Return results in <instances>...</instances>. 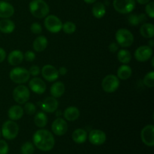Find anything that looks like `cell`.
Segmentation results:
<instances>
[{
  "instance_id": "3957f363",
  "label": "cell",
  "mask_w": 154,
  "mask_h": 154,
  "mask_svg": "<svg viewBox=\"0 0 154 154\" xmlns=\"http://www.w3.org/2000/svg\"><path fill=\"white\" fill-rule=\"evenodd\" d=\"M19 133V126L14 120H7L2 125L1 134L5 139L13 140Z\"/></svg>"
},
{
  "instance_id": "6da1fadb",
  "label": "cell",
  "mask_w": 154,
  "mask_h": 154,
  "mask_svg": "<svg viewBox=\"0 0 154 154\" xmlns=\"http://www.w3.org/2000/svg\"><path fill=\"white\" fill-rule=\"evenodd\" d=\"M33 143L35 146L42 151H50L55 144L54 135L47 129H39L33 135Z\"/></svg>"
},
{
  "instance_id": "e575fe53",
  "label": "cell",
  "mask_w": 154,
  "mask_h": 154,
  "mask_svg": "<svg viewBox=\"0 0 154 154\" xmlns=\"http://www.w3.org/2000/svg\"><path fill=\"white\" fill-rule=\"evenodd\" d=\"M145 11L147 14L150 17V18L154 17V2H150L147 4L145 7Z\"/></svg>"
},
{
  "instance_id": "7bdbcfd3",
  "label": "cell",
  "mask_w": 154,
  "mask_h": 154,
  "mask_svg": "<svg viewBox=\"0 0 154 154\" xmlns=\"http://www.w3.org/2000/svg\"><path fill=\"white\" fill-rule=\"evenodd\" d=\"M137 2H138L139 4L141 5H145V4H147V3L150 2V0H136Z\"/></svg>"
},
{
  "instance_id": "74e56055",
  "label": "cell",
  "mask_w": 154,
  "mask_h": 154,
  "mask_svg": "<svg viewBox=\"0 0 154 154\" xmlns=\"http://www.w3.org/2000/svg\"><path fill=\"white\" fill-rule=\"evenodd\" d=\"M24 59L27 62H32L35 59V54L34 52L31 51H28L25 53V55L23 56Z\"/></svg>"
},
{
  "instance_id": "83f0119b",
  "label": "cell",
  "mask_w": 154,
  "mask_h": 154,
  "mask_svg": "<svg viewBox=\"0 0 154 154\" xmlns=\"http://www.w3.org/2000/svg\"><path fill=\"white\" fill-rule=\"evenodd\" d=\"M132 75V69L127 65H123L117 70V78L121 80H126Z\"/></svg>"
},
{
  "instance_id": "d6986e66",
  "label": "cell",
  "mask_w": 154,
  "mask_h": 154,
  "mask_svg": "<svg viewBox=\"0 0 154 154\" xmlns=\"http://www.w3.org/2000/svg\"><path fill=\"white\" fill-rule=\"evenodd\" d=\"M24 111L23 108L20 105H13L11 107L8 112V117L11 120H18L23 116Z\"/></svg>"
},
{
  "instance_id": "ba28073f",
  "label": "cell",
  "mask_w": 154,
  "mask_h": 154,
  "mask_svg": "<svg viewBox=\"0 0 154 154\" xmlns=\"http://www.w3.org/2000/svg\"><path fill=\"white\" fill-rule=\"evenodd\" d=\"M120 86V81L118 78L114 75H107L102 82V89L106 93H114L118 89Z\"/></svg>"
},
{
  "instance_id": "60d3db41",
  "label": "cell",
  "mask_w": 154,
  "mask_h": 154,
  "mask_svg": "<svg viewBox=\"0 0 154 154\" xmlns=\"http://www.w3.org/2000/svg\"><path fill=\"white\" fill-rule=\"evenodd\" d=\"M6 57V52L3 48H0V63H2Z\"/></svg>"
},
{
  "instance_id": "603a6c76",
  "label": "cell",
  "mask_w": 154,
  "mask_h": 154,
  "mask_svg": "<svg viewBox=\"0 0 154 154\" xmlns=\"http://www.w3.org/2000/svg\"><path fill=\"white\" fill-rule=\"evenodd\" d=\"M140 33L146 38H152L154 36V26L152 23H144L140 28Z\"/></svg>"
},
{
  "instance_id": "ac0fdd59",
  "label": "cell",
  "mask_w": 154,
  "mask_h": 154,
  "mask_svg": "<svg viewBox=\"0 0 154 154\" xmlns=\"http://www.w3.org/2000/svg\"><path fill=\"white\" fill-rule=\"evenodd\" d=\"M23 54L19 50H15L11 51L8 57V62L11 66H17L20 65L23 60Z\"/></svg>"
},
{
  "instance_id": "e0dca14e",
  "label": "cell",
  "mask_w": 154,
  "mask_h": 154,
  "mask_svg": "<svg viewBox=\"0 0 154 154\" xmlns=\"http://www.w3.org/2000/svg\"><path fill=\"white\" fill-rule=\"evenodd\" d=\"M14 8L10 3L5 1H0V18L7 19L13 16Z\"/></svg>"
},
{
  "instance_id": "b9f144b4",
  "label": "cell",
  "mask_w": 154,
  "mask_h": 154,
  "mask_svg": "<svg viewBox=\"0 0 154 154\" xmlns=\"http://www.w3.org/2000/svg\"><path fill=\"white\" fill-rule=\"evenodd\" d=\"M59 75H65L66 73H67V69L66 67H60V69L58 71Z\"/></svg>"
},
{
  "instance_id": "d6a6232c",
  "label": "cell",
  "mask_w": 154,
  "mask_h": 154,
  "mask_svg": "<svg viewBox=\"0 0 154 154\" xmlns=\"http://www.w3.org/2000/svg\"><path fill=\"white\" fill-rule=\"evenodd\" d=\"M144 84L147 87L152 88L154 86V72H150L145 75L144 78Z\"/></svg>"
},
{
  "instance_id": "ee69618b",
  "label": "cell",
  "mask_w": 154,
  "mask_h": 154,
  "mask_svg": "<svg viewBox=\"0 0 154 154\" xmlns=\"http://www.w3.org/2000/svg\"><path fill=\"white\" fill-rule=\"evenodd\" d=\"M84 2H85L86 3H87V4H93V3L96 2L97 0H84Z\"/></svg>"
},
{
  "instance_id": "2e32d148",
  "label": "cell",
  "mask_w": 154,
  "mask_h": 154,
  "mask_svg": "<svg viewBox=\"0 0 154 154\" xmlns=\"http://www.w3.org/2000/svg\"><path fill=\"white\" fill-rule=\"evenodd\" d=\"M58 101L54 97H48L41 104V108L45 112L54 113L58 108Z\"/></svg>"
},
{
  "instance_id": "ffe728a7",
  "label": "cell",
  "mask_w": 154,
  "mask_h": 154,
  "mask_svg": "<svg viewBox=\"0 0 154 154\" xmlns=\"http://www.w3.org/2000/svg\"><path fill=\"white\" fill-rule=\"evenodd\" d=\"M65 87L64 84L61 81H57V82L54 83L51 87V94L52 95L53 97L54 98H60L64 94Z\"/></svg>"
},
{
  "instance_id": "7402d4cb",
  "label": "cell",
  "mask_w": 154,
  "mask_h": 154,
  "mask_svg": "<svg viewBox=\"0 0 154 154\" xmlns=\"http://www.w3.org/2000/svg\"><path fill=\"white\" fill-rule=\"evenodd\" d=\"M63 115L65 118L69 121H75L79 117L80 111L76 107L70 106L65 110Z\"/></svg>"
},
{
  "instance_id": "1f68e13d",
  "label": "cell",
  "mask_w": 154,
  "mask_h": 154,
  "mask_svg": "<svg viewBox=\"0 0 154 154\" xmlns=\"http://www.w3.org/2000/svg\"><path fill=\"white\" fill-rule=\"evenodd\" d=\"M62 29L66 34H72V33H74L76 31V25L73 22L67 21L64 24H63Z\"/></svg>"
},
{
  "instance_id": "277c9868",
  "label": "cell",
  "mask_w": 154,
  "mask_h": 154,
  "mask_svg": "<svg viewBox=\"0 0 154 154\" xmlns=\"http://www.w3.org/2000/svg\"><path fill=\"white\" fill-rule=\"evenodd\" d=\"M115 38L118 45L123 48H129L134 42L133 35L126 29H120L117 30Z\"/></svg>"
},
{
  "instance_id": "d590c367",
  "label": "cell",
  "mask_w": 154,
  "mask_h": 154,
  "mask_svg": "<svg viewBox=\"0 0 154 154\" xmlns=\"http://www.w3.org/2000/svg\"><path fill=\"white\" fill-rule=\"evenodd\" d=\"M30 30L34 34H40L42 32V27L38 23H33L30 26Z\"/></svg>"
},
{
  "instance_id": "f6af8a7d",
  "label": "cell",
  "mask_w": 154,
  "mask_h": 154,
  "mask_svg": "<svg viewBox=\"0 0 154 154\" xmlns=\"http://www.w3.org/2000/svg\"><path fill=\"white\" fill-rule=\"evenodd\" d=\"M148 46H150V48H153L154 46V41L153 39H151V40H150V42H149V45Z\"/></svg>"
},
{
  "instance_id": "4fadbf2b",
  "label": "cell",
  "mask_w": 154,
  "mask_h": 154,
  "mask_svg": "<svg viewBox=\"0 0 154 154\" xmlns=\"http://www.w3.org/2000/svg\"><path fill=\"white\" fill-rule=\"evenodd\" d=\"M41 72L43 78L49 82L57 81L59 78L58 70L51 65H46L43 66Z\"/></svg>"
},
{
  "instance_id": "7dc6e473",
  "label": "cell",
  "mask_w": 154,
  "mask_h": 154,
  "mask_svg": "<svg viewBox=\"0 0 154 154\" xmlns=\"http://www.w3.org/2000/svg\"><path fill=\"white\" fill-rule=\"evenodd\" d=\"M0 137H1V130H0Z\"/></svg>"
},
{
  "instance_id": "d4e9b609",
  "label": "cell",
  "mask_w": 154,
  "mask_h": 154,
  "mask_svg": "<svg viewBox=\"0 0 154 154\" xmlns=\"http://www.w3.org/2000/svg\"><path fill=\"white\" fill-rule=\"evenodd\" d=\"M72 139L77 144H83L87 139V133L84 129H77L72 133Z\"/></svg>"
},
{
  "instance_id": "f546056e",
  "label": "cell",
  "mask_w": 154,
  "mask_h": 154,
  "mask_svg": "<svg viewBox=\"0 0 154 154\" xmlns=\"http://www.w3.org/2000/svg\"><path fill=\"white\" fill-rule=\"evenodd\" d=\"M117 59L119 61L123 64H128L129 62L132 60V55H131L130 52L127 50L122 49L119 51L117 53Z\"/></svg>"
},
{
  "instance_id": "f1b7e54d",
  "label": "cell",
  "mask_w": 154,
  "mask_h": 154,
  "mask_svg": "<svg viewBox=\"0 0 154 154\" xmlns=\"http://www.w3.org/2000/svg\"><path fill=\"white\" fill-rule=\"evenodd\" d=\"M34 123L38 127L43 128L48 123V117L44 112H38L35 114L34 118Z\"/></svg>"
},
{
  "instance_id": "8d00e7d4",
  "label": "cell",
  "mask_w": 154,
  "mask_h": 154,
  "mask_svg": "<svg viewBox=\"0 0 154 154\" xmlns=\"http://www.w3.org/2000/svg\"><path fill=\"white\" fill-rule=\"evenodd\" d=\"M9 151L8 144L5 140H0V154H8Z\"/></svg>"
},
{
  "instance_id": "836d02e7",
  "label": "cell",
  "mask_w": 154,
  "mask_h": 154,
  "mask_svg": "<svg viewBox=\"0 0 154 154\" xmlns=\"http://www.w3.org/2000/svg\"><path fill=\"white\" fill-rule=\"evenodd\" d=\"M24 111L29 115H32L35 113L36 111V107L32 102H26V105L24 106Z\"/></svg>"
},
{
  "instance_id": "bcb514c9",
  "label": "cell",
  "mask_w": 154,
  "mask_h": 154,
  "mask_svg": "<svg viewBox=\"0 0 154 154\" xmlns=\"http://www.w3.org/2000/svg\"><path fill=\"white\" fill-rule=\"evenodd\" d=\"M152 67H154V65H153V58L152 59Z\"/></svg>"
},
{
  "instance_id": "5bb4252c",
  "label": "cell",
  "mask_w": 154,
  "mask_h": 154,
  "mask_svg": "<svg viewBox=\"0 0 154 154\" xmlns=\"http://www.w3.org/2000/svg\"><path fill=\"white\" fill-rule=\"evenodd\" d=\"M53 132L58 136L65 135L68 131V124L64 119L57 118L53 122L51 126Z\"/></svg>"
},
{
  "instance_id": "30bf717a",
  "label": "cell",
  "mask_w": 154,
  "mask_h": 154,
  "mask_svg": "<svg viewBox=\"0 0 154 154\" xmlns=\"http://www.w3.org/2000/svg\"><path fill=\"white\" fill-rule=\"evenodd\" d=\"M141 138L145 145L148 147L154 146V126L147 125L144 126L141 132Z\"/></svg>"
},
{
  "instance_id": "8992f818",
  "label": "cell",
  "mask_w": 154,
  "mask_h": 154,
  "mask_svg": "<svg viewBox=\"0 0 154 154\" xmlns=\"http://www.w3.org/2000/svg\"><path fill=\"white\" fill-rule=\"evenodd\" d=\"M114 9L120 14H129L135 9V0H114Z\"/></svg>"
},
{
  "instance_id": "4316f807",
  "label": "cell",
  "mask_w": 154,
  "mask_h": 154,
  "mask_svg": "<svg viewBox=\"0 0 154 154\" xmlns=\"http://www.w3.org/2000/svg\"><path fill=\"white\" fill-rule=\"evenodd\" d=\"M147 20V16L144 14H130L128 17V22L132 26H138L141 23H144Z\"/></svg>"
},
{
  "instance_id": "4dcf8cb0",
  "label": "cell",
  "mask_w": 154,
  "mask_h": 154,
  "mask_svg": "<svg viewBox=\"0 0 154 154\" xmlns=\"http://www.w3.org/2000/svg\"><path fill=\"white\" fill-rule=\"evenodd\" d=\"M21 154H33L35 152V147L32 143L27 141L22 145L20 149Z\"/></svg>"
},
{
  "instance_id": "5b68a950",
  "label": "cell",
  "mask_w": 154,
  "mask_h": 154,
  "mask_svg": "<svg viewBox=\"0 0 154 154\" xmlns=\"http://www.w3.org/2000/svg\"><path fill=\"white\" fill-rule=\"evenodd\" d=\"M9 77L14 83L20 84L27 82L30 78V74L24 68L16 67L11 71Z\"/></svg>"
},
{
  "instance_id": "52a82bcc",
  "label": "cell",
  "mask_w": 154,
  "mask_h": 154,
  "mask_svg": "<svg viewBox=\"0 0 154 154\" xmlns=\"http://www.w3.org/2000/svg\"><path fill=\"white\" fill-rule=\"evenodd\" d=\"M30 97V92L28 87L24 85H19L15 87L13 91V98L17 103L20 105L28 102Z\"/></svg>"
},
{
  "instance_id": "c3c4849f",
  "label": "cell",
  "mask_w": 154,
  "mask_h": 154,
  "mask_svg": "<svg viewBox=\"0 0 154 154\" xmlns=\"http://www.w3.org/2000/svg\"><path fill=\"white\" fill-rule=\"evenodd\" d=\"M6 1H10V0H6Z\"/></svg>"
},
{
  "instance_id": "ab89813d",
  "label": "cell",
  "mask_w": 154,
  "mask_h": 154,
  "mask_svg": "<svg viewBox=\"0 0 154 154\" xmlns=\"http://www.w3.org/2000/svg\"><path fill=\"white\" fill-rule=\"evenodd\" d=\"M108 48H109V51H111V53L117 52V51H118V48H119L118 44L115 43V42H112L111 44H110Z\"/></svg>"
},
{
  "instance_id": "7c38bea8",
  "label": "cell",
  "mask_w": 154,
  "mask_h": 154,
  "mask_svg": "<svg viewBox=\"0 0 154 154\" xmlns=\"http://www.w3.org/2000/svg\"><path fill=\"white\" fill-rule=\"evenodd\" d=\"M89 141L93 145H102L106 141V134L100 129H93L89 134Z\"/></svg>"
},
{
  "instance_id": "44dd1931",
  "label": "cell",
  "mask_w": 154,
  "mask_h": 154,
  "mask_svg": "<svg viewBox=\"0 0 154 154\" xmlns=\"http://www.w3.org/2000/svg\"><path fill=\"white\" fill-rule=\"evenodd\" d=\"M48 47V39L43 35H40L35 39L33 42V49L36 52H42Z\"/></svg>"
},
{
  "instance_id": "484cf974",
  "label": "cell",
  "mask_w": 154,
  "mask_h": 154,
  "mask_svg": "<svg viewBox=\"0 0 154 154\" xmlns=\"http://www.w3.org/2000/svg\"><path fill=\"white\" fill-rule=\"evenodd\" d=\"M92 13H93V16L98 19L103 17L106 13L105 5L102 2L96 3L92 8Z\"/></svg>"
},
{
  "instance_id": "8fae6325",
  "label": "cell",
  "mask_w": 154,
  "mask_h": 154,
  "mask_svg": "<svg viewBox=\"0 0 154 154\" xmlns=\"http://www.w3.org/2000/svg\"><path fill=\"white\" fill-rule=\"evenodd\" d=\"M153 56V49L148 45L141 46L136 49L135 57L138 61L146 62L150 60Z\"/></svg>"
},
{
  "instance_id": "7a4b0ae2",
  "label": "cell",
  "mask_w": 154,
  "mask_h": 154,
  "mask_svg": "<svg viewBox=\"0 0 154 154\" xmlns=\"http://www.w3.org/2000/svg\"><path fill=\"white\" fill-rule=\"evenodd\" d=\"M29 11L36 18L46 17L50 12V8L44 0H32L29 3Z\"/></svg>"
},
{
  "instance_id": "f35d334b",
  "label": "cell",
  "mask_w": 154,
  "mask_h": 154,
  "mask_svg": "<svg viewBox=\"0 0 154 154\" xmlns=\"http://www.w3.org/2000/svg\"><path fill=\"white\" fill-rule=\"evenodd\" d=\"M29 72L30 75H32V76L36 77L40 74L41 70L40 68L38 66H32L30 67L29 70Z\"/></svg>"
},
{
  "instance_id": "9a60e30c",
  "label": "cell",
  "mask_w": 154,
  "mask_h": 154,
  "mask_svg": "<svg viewBox=\"0 0 154 154\" xmlns=\"http://www.w3.org/2000/svg\"><path fill=\"white\" fill-rule=\"evenodd\" d=\"M31 90L37 94H43L46 90V84L39 78H33L29 83Z\"/></svg>"
},
{
  "instance_id": "9c48e42d",
  "label": "cell",
  "mask_w": 154,
  "mask_h": 154,
  "mask_svg": "<svg viewBox=\"0 0 154 154\" xmlns=\"http://www.w3.org/2000/svg\"><path fill=\"white\" fill-rule=\"evenodd\" d=\"M45 26L51 32L57 33L62 30L63 23L55 15H49L45 20Z\"/></svg>"
},
{
  "instance_id": "cb8c5ba5",
  "label": "cell",
  "mask_w": 154,
  "mask_h": 154,
  "mask_svg": "<svg viewBox=\"0 0 154 154\" xmlns=\"http://www.w3.org/2000/svg\"><path fill=\"white\" fill-rule=\"evenodd\" d=\"M15 29V24L12 20L8 19H3L0 20V31L5 34L13 32Z\"/></svg>"
}]
</instances>
